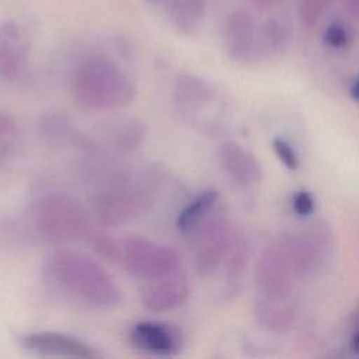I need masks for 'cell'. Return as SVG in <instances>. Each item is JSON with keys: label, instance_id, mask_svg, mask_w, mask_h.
<instances>
[{"label": "cell", "instance_id": "obj_15", "mask_svg": "<svg viewBox=\"0 0 359 359\" xmlns=\"http://www.w3.org/2000/svg\"><path fill=\"white\" fill-rule=\"evenodd\" d=\"M172 95L177 108L187 116H192L213 101L215 91L203 79L181 73L175 79Z\"/></svg>", "mask_w": 359, "mask_h": 359}, {"label": "cell", "instance_id": "obj_13", "mask_svg": "<svg viewBox=\"0 0 359 359\" xmlns=\"http://www.w3.org/2000/svg\"><path fill=\"white\" fill-rule=\"evenodd\" d=\"M29 49V36L20 24H0V77L7 81L20 79L27 69Z\"/></svg>", "mask_w": 359, "mask_h": 359}, {"label": "cell", "instance_id": "obj_5", "mask_svg": "<svg viewBox=\"0 0 359 359\" xmlns=\"http://www.w3.org/2000/svg\"><path fill=\"white\" fill-rule=\"evenodd\" d=\"M28 230L39 241L59 245L81 240L91 233L86 206L66 192H48L35 198L25 212Z\"/></svg>", "mask_w": 359, "mask_h": 359}, {"label": "cell", "instance_id": "obj_19", "mask_svg": "<svg viewBox=\"0 0 359 359\" xmlns=\"http://www.w3.org/2000/svg\"><path fill=\"white\" fill-rule=\"evenodd\" d=\"M217 199L219 192L215 188L203 189L180 210L175 219L177 229L184 234H192L212 215Z\"/></svg>", "mask_w": 359, "mask_h": 359}, {"label": "cell", "instance_id": "obj_3", "mask_svg": "<svg viewBox=\"0 0 359 359\" xmlns=\"http://www.w3.org/2000/svg\"><path fill=\"white\" fill-rule=\"evenodd\" d=\"M70 94L74 101L91 111H116L130 105L137 87L132 76L111 56L88 53L70 73Z\"/></svg>", "mask_w": 359, "mask_h": 359}, {"label": "cell", "instance_id": "obj_10", "mask_svg": "<svg viewBox=\"0 0 359 359\" xmlns=\"http://www.w3.org/2000/svg\"><path fill=\"white\" fill-rule=\"evenodd\" d=\"M129 338L137 349L154 356L170 358L184 346L182 331L175 324L165 321H137L130 328Z\"/></svg>", "mask_w": 359, "mask_h": 359}, {"label": "cell", "instance_id": "obj_16", "mask_svg": "<svg viewBox=\"0 0 359 359\" xmlns=\"http://www.w3.org/2000/svg\"><path fill=\"white\" fill-rule=\"evenodd\" d=\"M247 264L248 241L244 234L236 231L222 264L224 266V293L227 297L231 299L241 290Z\"/></svg>", "mask_w": 359, "mask_h": 359}, {"label": "cell", "instance_id": "obj_12", "mask_svg": "<svg viewBox=\"0 0 359 359\" xmlns=\"http://www.w3.org/2000/svg\"><path fill=\"white\" fill-rule=\"evenodd\" d=\"M189 283L187 276L178 271L175 273L144 280L139 297L142 306L150 313H165L181 307L189 297Z\"/></svg>", "mask_w": 359, "mask_h": 359}, {"label": "cell", "instance_id": "obj_25", "mask_svg": "<svg viewBox=\"0 0 359 359\" xmlns=\"http://www.w3.org/2000/svg\"><path fill=\"white\" fill-rule=\"evenodd\" d=\"M272 147L279 158V161L287 168V170H297L299 167V158L294 151V149L290 146L289 142H286L282 137H275L272 140Z\"/></svg>", "mask_w": 359, "mask_h": 359}, {"label": "cell", "instance_id": "obj_2", "mask_svg": "<svg viewBox=\"0 0 359 359\" xmlns=\"http://www.w3.org/2000/svg\"><path fill=\"white\" fill-rule=\"evenodd\" d=\"M157 188V177L149 170L107 167L91 198L93 212L101 224H125L149 210Z\"/></svg>", "mask_w": 359, "mask_h": 359}, {"label": "cell", "instance_id": "obj_29", "mask_svg": "<svg viewBox=\"0 0 359 359\" xmlns=\"http://www.w3.org/2000/svg\"><path fill=\"white\" fill-rule=\"evenodd\" d=\"M345 8L351 15L359 18V0H345Z\"/></svg>", "mask_w": 359, "mask_h": 359}, {"label": "cell", "instance_id": "obj_4", "mask_svg": "<svg viewBox=\"0 0 359 359\" xmlns=\"http://www.w3.org/2000/svg\"><path fill=\"white\" fill-rule=\"evenodd\" d=\"M255 302L257 321L266 330L283 332L294 321L297 299L294 273L278 243L265 247L255 262Z\"/></svg>", "mask_w": 359, "mask_h": 359}, {"label": "cell", "instance_id": "obj_26", "mask_svg": "<svg viewBox=\"0 0 359 359\" xmlns=\"http://www.w3.org/2000/svg\"><path fill=\"white\" fill-rule=\"evenodd\" d=\"M292 208L299 216H309L314 210V198L309 191H299L293 195Z\"/></svg>", "mask_w": 359, "mask_h": 359}, {"label": "cell", "instance_id": "obj_21", "mask_svg": "<svg viewBox=\"0 0 359 359\" xmlns=\"http://www.w3.org/2000/svg\"><path fill=\"white\" fill-rule=\"evenodd\" d=\"M206 7V0H174L170 6L174 28L182 35H194L203 22Z\"/></svg>", "mask_w": 359, "mask_h": 359}, {"label": "cell", "instance_id": "obj_17", "mask_svg": "<svg viewBox=\"0 0 359 359\" xmlns=\"http://www.w3.org/2000/svg\"><path fill=\"white\" fill-rule=\"evenodd\" d=\"M292 29L283 17L272 15L258 25L259 59L282 55L290 45Z\"/></svg>", "mask_w": 359, "mask_h": 359}, {"label": "cell", "instance_id": "obj_11", "mask_svg": "<svg viewBox=\"0 0 359 359\" xmlns=\"http://www.w3.org/2000/svg\"><path fill=\"white\" fill-rule=\"evenodd\" d=\"M21 345L29 353L53 358L97 359L101 353L91 345L57 331H35L22 337Z\"/></svg>", "mask_w": 359, "mask_h": 359}, {"label": "cell", "instance_id": "obj_7", "mask_svg": "<svg viewBox=\"0 0 359 359\" xmlns=\"http://www.w3.org/2000/svg\"><path fill=\"white\" fill-rule=\"evenodd\" d=\"M276 243L296 278H306L317 272L332 250L331 231L323 223L311 224L297 233L283 234Z\"/></svg>", "mask_w": 359, "mask_h": 359}, {"label": "cell", "instance_id": "obj_6", "mask_svg": "<svg viewBox=\"0 0 359 359\" xmlns=\"http://www.w3.org/2000/svg\"><path fill=\"white\" fill-rule=\"evenodd\" d=\"M94 247L101 255L121 265L129 275L150 280L181 271V255L170 245L140 236L121 238L98 236Z\"/></svg>", "mask_w": 359, "mask_h": 359}, {"label": "cell", "instance_id": "obj_1", "mask_svg": "<svg viewBox=\"0 0 359 359\" xmlns=\"http://www.w3.org/2000/svg\"><path fill=\"white\" fill-rule=\"evenodd\" d=\"M45 282L63 296L97 310H112L121 303V290L111 273L91 257L59 248L42 265Z\"/></svg>", "mask_w": 359, "mask_h": 359}, {"label": "cell", "instance_id": "obj_23", "mask_svg": "<svg viewBox=\"0 0 359 359\" xmlns=\"http://www.w3.org/2000/svg\"><path fill=\"white\" fill-rule=\"evenodd\" d=\"M17 129L14 123L0 114V163L11 153L15 143Z\"/></svg>", "mask_w": 359, "mask_h": 359}, {"label": "cell", "instance_id": "obj_8", "mask_svg": "<svg viewBox=\"0 0 359 359\" xmlns=\"http://www.w3.org/2000/svg\"><path fill=\"white\" fill-rule=\"evenodd\" d=\"M234 233L227 217L213 213L192 233V261L199 276H209L222 266Z\"/></svg>", "mask_w": 359, "mask_h": 359}, {"label": "cell", "instance_id": "obj_27", "mask_svg": "<svg viewBox=\"0 0 359 359\" xmlns=\"http://www.w3.org/2000/svg\"><path fill=\"white\" fill-rule=\"evenodd\" d=\"M254 8L259 10V11H265V10H269L275 6H278L282 0H247Z\"/></svg>", "mask_w": 359, "mask_h": 359}, {"label": "cell", "instance_id": "obj_22", "mask_svg": "<svg viewBox=\"0 0 359 359\" xmlns=\"http://www.w3.org/2000/svg\"><path fill=\"white\" fill-rule=\"evenodd\" d=\"M337 0H302L299 6V21L304 27L316 25L323 14L335 3Z\"/></svg>", "mask_w": 359, "mask_h": 359}, {"label": "cell", "instance_id": "obj_31", "mask_svg": "<svg viewBox=\"0 0 359 359\" xmlns=\"http://www.w3.org/2000/svg\"><path fill=\"white\" fill-rule=\"evenodd\" d=\"M144 1H147V3H157L158 0H144Z\"/></svg>", "mask_w": 359, "mask_h": 359}, {"label": "cell", "instance_id": "obj_30", "mask_svg": "<svg viewBox=\"0 0 359 359\" xmlns=\"http://www.w3.org/2000/svg\"><path fill=\"white\" fill-rule=\"evenodd\" d=\"M351 93H352L353 98H355L356 101H359V77L353 81V84H352V87H351Z\"/></svg>", "mask_w": 359, "mask_h": 359}, {"label": "cell", "instance_id": "obj_20", "mask_svg": "<svg viewBox=\"0 0 359 359\" xmlns=\"http://www.w3.org/2000/svg\"><path fill=\"white\" fill-rule=\"evenodd\" d=\"M146 133L147 129L143 122L129 118L116 121L114 125L107 128V132L104 135L109 147L121 153H130L137 150L143 144Z\"/></svg>", "mask_w": 359, "mask_h": 359}, {"label": "cell", "instance_id": "obj_24", "mask_svg": "<svg viewBox=\"0 0 359 359\" xmlns=\"http://www.w3.org/2000/svg\"><path fill=\"white\" fill-rule=\"evenodd\" d=\"M323 38L328 46L335 49H342L349 43L351 35L344 24L332 22L324 29Z\"/></svg>", "mask_w": 359, "mask_h": 359}, {"label": "cell", "instance_id": "obj_28", "mask_svg": "<svg viewBox=\"0 0 359 359\" xmlns=\"http://www.w3.org/2000/svg\"><path fill=\"white\" fill-rule=\"evenodd\" d=\"M351 346L355 352H359V311H358L356 320H355V327H353V332H352V338H351Z\"/></svg>", "mask_w": 359, "mask_h": 359}, {"label": "cell", "instance_id": "obj_14", "mask_svg": "<svg viewBox=\"0 0 359 359\" xmlns=\"http://www.w3.org/2000/svg\"><path fill=\"white\" fill-rule=\"evenodd\" d=\"M219 161L224 172L238 185L248 187L262 178V170L257 158L237 142H223L217 150Z\"/></svg>", "mask_w": 359, "mask_h": 359}, {"label": "cell", "instance_id": "obj_9", "mask_svg": "<svg viewBox=\"0 0 359 359\" xmlns=\"http://www.w3.org/2000/svg\"><path fill=\"white\" fill-rule=\"evenodd\" d=\"M223 38L226 52L231 60L243 65L259 60L258 24L247 10L236 8L226 17Z\"/></svg>", "mask_w": 359, "mask_h": 359}, {"label": "cell", "instance_id": "obj_18", "mask_svg": "<svg viewBox=\"0 0 359 359\" xmlns=\"http://www.w3.org/2000/svg\"><path fill=\"white\" fill-rule=\"evenodd\" d=\"M39 132L48 143L55 146L76 144L88 149L91 144V140L79 133L66 115L57 112H49L41 118Z\"/></svg>", "mask_w": 359, "mask_h": 359}]
</instances>
